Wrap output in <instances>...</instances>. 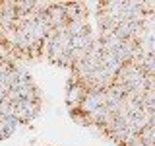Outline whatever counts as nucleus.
<instances>
[{
	"instance_id": "obj_4",
	"label": "nucleus",
	"mask_w": 155,
	"mask_h": 146,
	"mask_svg": "<svg viewBox=\"0 0 155 146\" xmlns=\"http://www.w3.org/2000/svg\"><path fill=\"white\" fill-rule=\"evenodd\" d=\"M122 64H124V62L120 61V58L116 57L113 51H103V53H101V66L107 68L110 74L116 76V72L122 68Z\"/></svg>"
},
{
	"instance_id": "obj_5",
	"label": "nucleus",
	"mask_w": 155,
	"mask_h": 146,
	"mask_svg": "<svg viewBox=\"0 0 155 146\" xmlns=\"http://www.w3.org/2000/svg\"><path fill=\"white\" fill-rule=\"evenodd\" d=\"M14 68H16V64H14L10 58L0 57V84H8L10 74L14 72ZM8 86H10V84H8Z\"/></svg>"
},
{
	"instance_id": "obj_3",
	"label": "nucleus",
	"mask_w": 155,
	"mask_h": 146,
	"mask_svg": "<svg viewBox=\"0 0 155 146\" xmlns=\"http://www.w3.org/2000/svg\"><path fill=\"white\" fill-rule=\"evenodd\" d=\"M85 92H87V88L81 84V82H78V80H68V90H66V105H68V109L70 111H74L80 107L81 103V99H84V96H85Z\"/></svg>"
},
{
	"instance_id": "obj_6",
	"label": "nucleus",
	"mask_w": 155,
	"mask_h": 146,
	"mask_svg": "<svg viewBox=\"0 0 155 146\" xmlns=\"http://www.w3.org/2000/svg\"><path fill=\"white\" fill-rule=\"evenodd\" d=\"M138 138L142 142V146H155V130L151 127H145L142 133L138 134Z\"/></svg>"
},
{
	"instance_id": "obj_1",
	"label": "nucleus",
	"mask_w": 155,
	"mask_h": 146,
	"mask_svg": "<svg viewBox=\"0 0 155 146\" xmlns=\"http://www.w3.org/2000/svg\"><path fill=\"white\" fill-rule=\"evenodd\" d=\"M14 107H16L14 117L18 119L19 125L31 123L39 115V111H41V99H18V101H14Z\"/></svg>"
},
{
	"instance_id": "obj_2",
	"label": "nucleus",
	"mask_w": 155,
	"mask_h": 146,
	"mask_svg": "<svg viewBox=\"0 0 155 146\" xmlns=\"http://www.w3.org/2000/svg\"><path fill=\"white\" fill-rule=\"evenodd\" d=\"M101 105H105V90L89 88V90L85 92L80 107H78V111H81V113H91V111H95L97 107H101Z\"/></svg>"
},
{
	"instance_id": "obj_7",
	"label": "nucleus",
	"mask_w": 155,
	"mask_h": 146,
	"mask_svg": "<svg viewBox=\"0 0 155 146\" xmlns=\"http://www.w3.org/2000/svg\"><path fill=\"white\" fill-rule=\"evenodd\" d=\"M147 127H151V129L155 130V111L151 115H149V119H147Z\"/></svg>"
}]
</instances>
